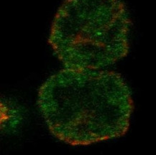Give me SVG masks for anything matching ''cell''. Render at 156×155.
Wrapping results in <instances>:
<instances>
[{
    "instance_id": "6da1fadb",
    "label": "cell",
    "mask_w": 156,
    "mask_h": 155,
    "mask_svg": "<svg viewBox=\"0 0 156 155\" xmlns=\"http://www.w3.org/2000/svg\"><path fill=\"white\" fill-rule=\"evenodd\" d=\"M37 106L51 134L74 146L123 136L133 111L130 89L119 73L66 67L41 85Z\"/></svg>"
},
{
    "instance_id": "7a4b0ae2",
    "label": "cell",
    "mask_w": 156,
    "mask_h": 155,
    "mask_svg": "<svg viewBox=\"0 0 156 155\" xmlns=\"http://www.w3.org/2000/svg\"><path fill=\"white\" fill-rule=\"evenodd\" d=\"M130 25L121 0H65L48 43L66 68L101 70L127 55Z\"/></svg>"
},
{
    "instance_id": "3957f363",
    "label": "cell",
    "mask_w": 156,
    "mask_h": 155,
    "mask_svg": "<svg viewBox=\"0 0 156 155\" xmlns=\"http://www.w3.org/2000/svg\"><path fill=\"white\" fill-rule=\"evenodd\" d=\"M25 109L19 103L8 98L1 99V132L4 135L15 134L22 126Z\"/></svg>"
}]
</instances>
